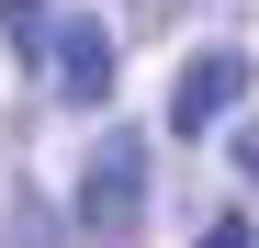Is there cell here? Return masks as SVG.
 Wrapping results in <instances>:
<instances>
[{
	"mask_svg": "<svg viewBox=\"0 0 259 248\" xmlns=\"http://www.w3.org/2000/svg\"><path fill=\"white\" fill-rule=\"evenodd\" d=\"M248 91H259V68H248L237 46H203V57L181 68V91H169V136H214Z\"/></svg>",
	"mask_w": 259,
	"mask_h": 248,
	"instance_id": "7a4b0ae2",
	"label": "cell"
},
{
	"mask_svg": "<svg viewBox=\"0 0 259 248\" xmlns=\"http://www.w3.org/2000/svg\"><path fill=\"white\" fill-rule=\"evenodd\" d=\"M136 215H147V147L113 136L91 158V181H79V226H91V237H136Z\"/></svg>",
	"mask_w": 259,
	"mask_h": 248,
	"instance_id": "3957f363",
	"label": "cell"
},
{
	"mask_svg": "<svg viewBox=\"0 0 259 248\" xmlns=\"http://www.w3.org/2000/svg\"><path fill=\"white\" fill-rule=\"evenodd\" d=\"M0 34H12V46L34 57V34H46V0H0Z\"/></svg>",
	"mask_w": 259,
	"mask_h": 248,
	"instance_id": "277c9868",
	"label": "cell"
},
{
	"mask_svg": "<svg viewBox=\"0 0 259 248\" xmlns=\"http://www.w3.org/2000/svg\"><path fill=\"white\" fill-rule=\"evenodd\" d=\"M192 248H259V226H248V215H214V226H203Z\"/></svg>",
	"mask_w": 259,
	"mask_h": 248,
	"instance_id": "5b68a950",
	"label": "cell"
},
{
	"mask_svg": "<svg viewBox=\"0 0 259 248\" xmlns=\"http://www.w3.org/2000/svg\"><path fill=\"white\" fill-rule=\"evenodd\" d=\"M34 68H46V91L68 113H102L113 102V23H91V12L46 23V34H34Z\"/></svg>",
	"mask_w": 259,
	"mask_h": 248,
	"instance_id": "6da1fadb",
	"label": "cell"
}]
</instances>
